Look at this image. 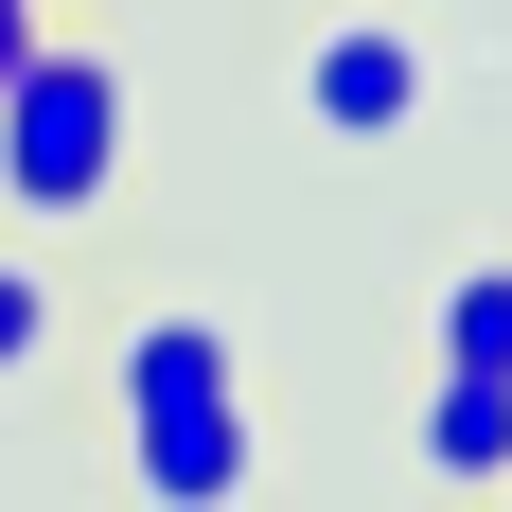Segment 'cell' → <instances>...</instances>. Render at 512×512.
Listing matches in <instances>:
<instances>
[{
    "label": "cell",
    "instance_id": "1",
    "mask_svg": "<svg viewBox=\"0 0 512 512\" xmlns=\"http://www.w3.org/2000/svg\"><path fill=\"white\" fill-rule=\"evenodd\" d=\"M106 389H124V477H142L159 512H212V495H248V477H265L230 318H195V301L124 318V371H106Z\"/></svg>",
    "mask_w": 512,
    "mask_h": 512
},
{
    "label": "cell",
    "instance_id": "2",
    "mask_svg": "<svg viewBox=\"0 0 512 512\" xmlns=\"http://www.w3.org/2000/svg\"><path fill=\"white\" fill-rule=\"evenodd\" d=\"M124 142H142V106H124V53L106 36H36L0 71V212H36V230L106 212L124 195Z\"/></svg>",
    "mask_w": 512,
    "mask_h": 512
},
{
    "label": "cell",
    "instance_id": "3",
    "mask_svg": "<svg viewBox=\"0 0 512 512\" xmlns=\"http://www.w3.org/2000/svg\"><path fill=\"white\" fill-rule=\"evenodd\" d=\"M424 89H442V71H424L407 18H318V36H301V124H318V142H407Z\"/></svg>",
    "mask_w": 512,
    "mask_h": 512
},
{
    "label": "cell",
    "instance_id": "4",
    "mask_svg": "<svg viewBox=\"0 0 512 512\" xmlns=\"http://www.w3.org/2000/svg\"><path fill=\"white\" fill-rule=\"evenodd\" d=\"M424 477H460V495H495L512 477V371H424Z\"/></svg>",
    "mask_w": 512,
    "mask_h": 512
},
{
    "label": "cell",
    "instance_id": "5",
    "mask_svg": "<svg viewBox=\"0 0 512 512\" xmlns=\"http://www.w3.org/2000/svg\"><path fill=\"white\" fill-rule=\"evenodd\" d=\"M424 354L442 371H512V265H460V283L424 301Z\"/></svg>",
    "mask_w": 512,
    "mask_h": 512
},
{
    "label": "cell",
    "instance_id": "6",
    "mask_svg": "<svg viewBox=\"0 0 512 512\" xmlns=\"http://www.w3.org/2000/svg\"><path fill=\"white\" fill-rule=\"evenodd\" d=\"M36 354H53V265H18V248H0V389H18Z\"/></svg>",
    "mask_w": 512,
    "mask_h": 512
},
{
    "label": "cell",
    "instance_id": "7",
    "mask_svg": "<svg viewBox=\"0 0 512 512\" xmlns=\"http://www.w3.org/2000/svg\"><path fill=\"white\" fill-rule=\"evenodd\" d=\"M53 36V0H0V71H18V53H36Z\"/></svg>",
    "mask_w": 512,
    "mask_h": 512
}]
</instances>
